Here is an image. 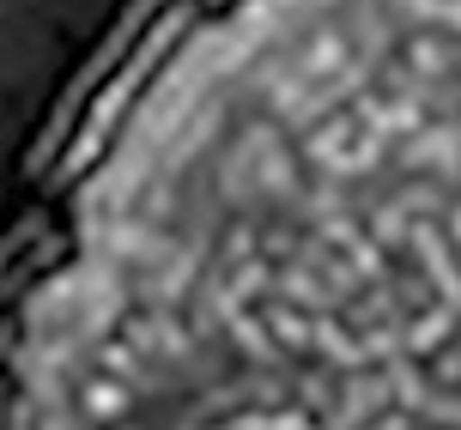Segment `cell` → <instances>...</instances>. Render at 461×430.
I'll use <instances>...</instances> for the list:
<instances>
[{"mask_svg":"<svg viewBox=\"0 0 461 430\" xmlns=\"http://www.w3.org/2000/svg\"><path fill=\"white\" fill-rule=\"evenodd\" d=\"M449 230H456V243H461V201H456V212H449Z\"/></svg>","mask_w":461,"mask_h":430,"instance_id":"cell-22","label":"cell"},{"mask_svg":"<svg viewBox=\"0 0 461 430\" xmlns=\"http://www.w3.org/2000/svg\"><path fill=\"white\" fill-rule=\"evenodd\" d=\"M292 249H303L298 230L292 225H267V237H261V261H267V255H292Z\"/></svg>","mask_w":461,"mask_h":430,"instance_id":"cell-18","label":"cell"},{"mask_svg":"<svg viewBox=\"0 0 461 430\" xmlns=\"http://www.w3.org/2000/svg\"><path fill=\"white\" fill-rule=\"evenodd\" d=\"M97 363L110 370L115 382H122V376H128V382H134V388L146 382V358H140L134 345H115V340H104V345H97Z\"/></svg>","mask_w":461,"mask_h":430,"instance_id":"cell-14","label":"cell"},{"mask_svg":"<svg viewBox=\"0 0 461 430\" xmlns=\"http://www.w3.org/2000/svg\"><path fill=\"white\" fill-rule=\"evenodd\" d=\"M274 291H285V297H303V303H322V309H334L316 285H310V267H292V273H279L274 279Z\"/></svg>","mask_w":461,"mask_h":430,"instance_id":"cell-16","label":"cell"},{"mask_svg":"<svg viewBox=\"0 0 461 430\" xmlns=\"http://www.w3.org/2000/svg\"><path fill=\"white\" fill-rule=\"evenodd\" d=\"M79 412L97 418V425H115V418L128 412V388L115 382V376H97V382H86V394H79Z\"/></svg>","mask_w":461,"mask_h":430,"instance_id":"cell-6","label":"cell"},{"mask_svg":"<svg viewBox=\"0 0 461 430\" xmlns=\"http://www.w3.org/2000/svg\"><path fill=\"white\" fill-rule=\"evenodd\" d=\"M316 345L328 352V363H334V370H352V376H358V370H365V358H370L365 345H358V340H346V334H340V327H334L328 316L316 321Z\"/></svg>","mask_w":461,"mask_h":430,"instance_id":"cell-9","label":"cell"},{"mask_svg":"<svg viewBox=\"0 0 461 430\" xmlns=\"http://www.w3.org/2000/svg\"><path fill=\"white\" fill-rule=\"evenodd\" d=\"M394 297H401V309H419V303L431 297V279H425V273H401V279H394Z\"/></svg>","mask_w":461,"mask_h":430,"instance_id":"cell-17","label":"cell"},{"mask_svg":"<svg viewBox=\"0 0 461 430\" xmlns=\"http://www.w3.org/2000/svg\"><path fill=\"white\" fill-rule=\"evenodd\" d=\"M407 67L419 79H443L449 67H461V43H449L443 31H419V37H407Z\"/></svg>","mask_w":461,"mask_h":430,"instance_id":"cell-3","label":"cell"},{"mask_svg":"<svg viewBox=\"0 0 461 430\" xmlns=\"http://www.w3.org/2000/svg\"><path fill=\"white\" fill-rule=\"evenodd\" d=\"M352 61H358V55L346 49V31H340V24H316V31H310V43L292 55V73H298V79H310V85H328V79H340Z\"/></svg>","mask_w":461,"mask_h":430,"instance_id":"cell-1","label":"cell"},{"mask_svg":"<svg viewBox=\"0 0 461 430\" xmlns=\"http://www.w3.org/2000/svg\"><path fill=\"white\" fill-rule=\"evenodd\" d=\"M431 382H438V388H456V382H461V352H438V363H431Z\"/></svg>","mask_w":461,"mask_h":430,"instance_id":"cell-20","label":"cell"},{"mask_svg":"<svg viewBox=\"0 0 461 430\" xmlns=\"http://www.w3.org/2000/svg\"><path fill=\"white\" fill-rule=\"evenodd\" d=\"M358 128V115H334L328 128H316V134H303V158L310 164H322V170H334V164L346 158L340 146H346V134Z\"/></svg>","mask_w":461,"mask_h":430,"instance_id":"cell-5","label":"cell"},{"mask_svg":"<svg viewBox=\"0 0 461 430\" xmlns=\"http://www.w3.org/2000/svg\"><path fill=\"white\" fill-rule=\"evenodd\" d=\"M389 382H394V400H401V412H425L431 400H425V376L413 370V358H394L389 363Z\"/></svg>","mask_w":461,"mask_h":430,"instance_id":"cell-12","label":"cell"},{"mask_svg":"<svg viewBox=\"0 0 461 430\" xmlns=\"http://www.w3.org/2000/svg\"><path fill=\"white\" fill-rule=\"evenodd\" d=\"M255 176H261V194H279V201H298V170H292V158H285V152H261V170H255Z\"/></svg>","mask_w":461,"mask_h":430,"instance_id":"cell-11","label":"cell"},{"mask_svg":"<svg viewBox=\"0 0 461 430\" xmlns=\"http://www.w3.org/2000/svg\"><path fill=\"white\" fill-rule=\"evenodd\" d=\"M170 201H176V182H170V176H158L152 188H146V194H140V219H146V225L158 230L164 219H170Z\"/></svg>","mask_w":461,"mask_h":430,"instance_id":"cell-15","label":"cell"},{"mask_svg":"<svg viewBox=\"0 0 461 430\" xmlns=\"http://www.w3.org/2000/svg\"><path fill=\"white\" fill-rule=\"evenodd\" d=\"M407 237H413V225H407V206L401 201H389V206L370 212V243H376V249H401Z\"/></svg>","mask_w":461,"mask_h":430,"instance_id":"cell-10","label":"cell"},{"mask_svg":"<svg viewBox=\"0 0 461 430\" xmlns=\"http://www.w3.org/2000/svg\"><path fill=\"white\" fill-rule=\"evenodd\" d=\"M122 430H128V425H122Z\"/></svg>","mask_w":461,"mask_h":430,"instance_id":"cell-23","label":"cell"},{"mask_svg":"<svg viewBox=\"0 0 461 430\" xmlns=\"http://www.w3.org/2000/svg\"><path fill=\"white\" fill-rule=\"evenodd\" d=\"M261 321H267V334H274V345L279 352H292V358H303V352H310V345H316V327H310V321L298 316V309H292V303H267V309H261Z\"/></svg>","mask_w":461,"mask_h":430,"instance_id":"cell-4","label":"cell"},{"mask_svg":"<svg viewBox=\"0 0 461 430\" xmlns=\"http://www.w3.org/2000/svg\"><path fill=\"white\" fill-rule=\"evenodd\" d=\"M389 400H394V382H389V376H370V370H358V376L346 382L340 407L328 412V425H322V430H358L365 418L389 412Z\"/></svg>","mask_w":461,"mask_h":430,"instance_id":"cell-2","label":"cell"},{"mask_svg":"<svg viewBox=\"0 0 461 430\" xmlns=\"http://www.w3.org/2000/svg\"><path fill=\"white\" fill-rule=\"evenodd\" d=\"M365 430H413V418H407V412H389L383 425H365Z\"/></svg>","mask_w":461,"mask_h":430,"instance_id":"cell-21","label":"cell"},{"mask_svg":"<svg viewBox=\"0 0 461 430\" xmlns=\"http://www.w3.org/2000/svg\"><path fill=\"white\" fill-rule=\"evenodd\" d=\"M230 340L243 345V358H249L255 370H274V363H279V345H274V334H267V321L237 316V321H230Z\"/></svg>","mask_w":461,"mask_h":430,"instance_id":"cell-7","label":"cell"},{"mask_svg":"<svg viewBox=\"0 0 461 430\" xmlns=\"http://www.w3.org/2000/svg\"><path fill=\"white\" fill-rule=\"evenodd\" d=\"M352 267H358V279H376L383 285V249L376 243H352Z\"/></svg>","mask_w":461,"mask_h":430,"instance_id":"cell-19","label":"cell"},{"mask_svg":"<svg viewBox=\"0 0 461 430\" xmlns=\"http://www.w3.org/2000/svg\"><path fill=\"white\" fill-rule=\"evenodd\" d=\"M456 303H443V309H425L419 321H407V352H438L449 340V327H456Z\"/></svg>","mask_w":461,"mask_h":430,"instance_id":"cell-8","label":"cell"},{"mask_svg":"<svg viewBox=\"0 0 461 430\" xmlns=\"http://www.w3.org/2000/svg\"><path fill=\"white\" fill-rule=\"evenodd\" d=\"M383 152H389V134H365L340 164H334V170H328V176H365V170H376V164H383Z\"/></svg>","mask_w":461,"mask_h":430,"instance_id":"cell-13","label":"cell"}]
</instances>
